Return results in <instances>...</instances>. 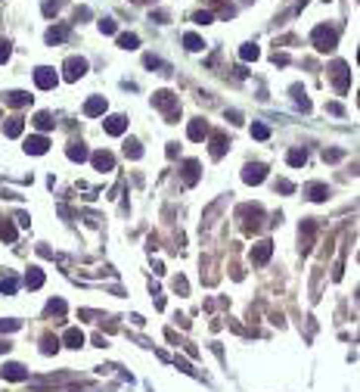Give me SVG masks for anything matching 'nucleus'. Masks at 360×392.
I'll use <instances>...</instances> for the list:
<instances>
[{"instance_id": "obj_4", "label": "nucleus", "mask_w": 360, "mask_h": 392, "mask_svg": "<svg viewBox=\"0 0 360 392\" xmlns=\"http://www.w3.org/2000/svg\"><path fill=\"white\" fill-rule=\"evenodd\" d=\"M62 68H65V81H78V78H84V72H87V60L84 56H68Z\"/></svg>"}, {"instance_id": "obj_40", "label": "nucleus", "mask_w": 360, "mask_h": 392, "mask_svg": "<svg viewBox=\"0 0 360 392\" xmlns=\"http://www.w3.org/2000/svg\"><path fill=\"white\" fill-rule=\"evenodd\" d=\"M9 60V41L6 38H0V65H3Z\"/></svg>"}, {"instance_id": "obj_48", "label": "nucleus", "mask_w": 360, "mask_h": 392, "mask_svg": "<svg viewBox=\"0 0 360 392\" xmlns=\"http://www.w3.org/2000/svg\"><path fill=\"white\" fill-rule=\"evenodd\" d=\"M273 63H276V65H286V63H289V56H286V53H280V56H273Z\"/></svg>"}, {"instance_id": "obj_24", "label": "nucleus", "mask_w": 360, "mask_h": 392, "mask_svg": "<svg viewBox=\"0 0 360 392\" xmlns=\"http://www.w3.org/2000/svg\"><path fill=\"white\" fill-rule=\"evenodd\" d=\"M16 227H13V221H0V240H6V243H16Z\"/></svg>"}, {"instance_id": "obj_8", "label": "nucleus", "mask_w": 360, "mask_h": 392, "mask_svg": "<svg viewBox=\"0 0 360 392\" xmlns=\"http://www.w3.org/2000/svg\"><path fill=\"white\" fill-rule=\"evenodd\" d=\"M90 159H94V168H97V171H112V168H115V156L106 153V149H97Z\"/></svg>"}, {"instance_id": "obj_18", "label": "nucleus", "mask_w": 360, "mask_h": 392, "mask_svg": "<svg viewBox=\"0 0 360 392\" xmlns=\"http://www.w3.org/2000/svg\"><path fill=\"white\" fill-rule=\"evenodd\" d=\"M68 31H72L68 25H53V28L47 31V44H62V41L68 38Z\"/></svg>"}, {"instance_id": "obj_25", "label": "nucleus", "mask_w": 360, "mask_h": 392, "mask_svg": "<svg viewBox=\"0 0 360 392\" xmlns=\"http://www.w3.org/2000/svg\"><path fill=\"white\" fill-rule=\"evenodd\" d=\"M34 128L50 131V128H53V115H50V112H38V115H34Z\"/></svg>"}, {"instance_id": "obj_17", "label": "nucleus", "mask_w": 360, "mask_h": 392, "mask_svg": "<svg viewBox=\"0 0 360 392\" xmlns=\"http://www.w3.org/2000/svg\"><path fill=\"white\" fill-rule=\"evenodd\" d=\"M25 286H28V290H41V286H44V271H41V268H28Z\"/></svg>"}, {"instance_id": "obj_50", "label": "nucleus", "mask_w": 360, "mask_h": 392, "mask_svg": "<svg viewBox=\"0 0 360 392\" xmlns=\"http://www.w3.org/2000/svg\"><path fill=\"white\" fill-rule=\"evenodd\" d=\"M9 349H13V345H9V342H6V339H3V342H0V355H6V352H9Z\"/></svg>"}, {"instance_id": "obj_36", "label": "nucleus", "mask_w": 360, "mask_h": 392, "mask_svg": "<svg viewBox=\"0 0 360 392\" xmlns=\"http://www.w3.org/2000/svg\"><path fill=\"white\" fill-rule=\"evenodd\" d=\"M22 324L19 321H13V318H6V321H0V333H13V330H19Z\"/></svg>"}, {"instance_id": "obj_38", "label": "nucleus", "mask_w": 360, "mask_h": 392, "mask_svg": "<svg viewBox=\"0 0 360 392\" xmlns=\"http://www.w3.org/2000/svg\"><path fill=\"white\" fill-rule=\"evenodd\" d=\"M90 16H94V13H90V6H78L75 9V22H87Z\"/></svg>"}, {"instance_id": "obj_15", "label": "nucleus", "mask_w": 360, "mask_h": 392, "mask_svg": "<svg viewBox=\"0 0 360 392\" xmlns=\"http://www.w3.org/2000/svg\"><path fill=\"white\" fill-rule=\"evenodd\" d=\"M227 146H230V140H227V137L220 134V131H214V134H211V156L220 159V156L227 153Z\"/></svg>"}, {"instance_id": "obj_44", "label": "nucleus", "mask_w": 360, "mask_h": 392, "mask_svg": "<svg viewBox=\"0 0 360 392\" xmlns=\"http://www.w3.org/2000/svg\"><path fill=\"white\" fill-rule=\"evenodd\" d=\"M143 63H146V68H158V65H161V60H158V56H146Z\"/></svg>"}, {"instance_id": "obj_35", "label": "nucleus", "mask_w": 360, "mask_h": 392, "mask_svg": "<svg viewBox=\"0 0 360 392\" xmlns=\"http://www.w3.org/2000/svg\"><path fill=\"white\" fill-rule=\"evenodd\" d=\"M239 56H242V60H258V56H261V50L255 47V44H246V47L239 50Z\"/></svg>"}, {"instance_id": "obj_31", "label": "nucleus", "mask_w": 360, "mask_h": 392, "mask_svg": "<svg viewBox=\"0 0 360 392\" xmlns=\"http://www.w3.org/2000/svg\"><path fill=\"white\" fill-rule=\"evenodd\" d=\"M124 153L131 156V159H140V156H143V146H140V140H127V143H124Z\"/></svg>"}, {"instance_id": "obj_30", "label": "nucleus", "mask_w": 360, "mask_h": 392, "mask_svg": "<svg viewBox=\"0 0 360 392\" xmlns=\"http://www.w3.org/2000/svg\"><path fill=\"white\" fill-rule=\"evenodd\" d=\"M252 137H255V140H267V137H270V128L261 125V122H255L252 125Z\"/></svg>"}, {"instance_id": "obj_16", "label": "nucleus", "mask_w": 360, "mask_h": 392, "mask_svg": "<svg viewBox=\"0 0 360 392\" xmlns=\"http://www.w3.org/2000/svg\"><path fill=\"white\" fill-rule=\"evenodd\" d=\"M22 131H25V119H22V115H13V119L3 125V134L6 137H19Z\"/></svg>"}, {"instance_id": "obj_37", "label": "nucleus", "mask_w": 360, "mask_h": 392, "mask_svg": "<svg viewBox=\"0 0 360 392\" xmlns=\"http://www.w3.org/2000/svg\"><path fill=\"white\" fill-rule=\"evenodd\" d=\"M59 3L62 0H47V3H44V16H56L59 13Z\"/></svg>"}, {"instance_id": "obj_22", "label": "nucleus", "mask_w": 360, "mask_h": 392, "mask_svg": "<svg viewBox=\"0 0 360 392\" xmlns=\"http://www.w3.org/2000/svg\"><path fill=\"white\" fill-rule=\"evenodd\" d=\"M65 345H68V349H81V345H84V333H81V330H65Z\"/></svg>"}, {"instance_id": "obj_13", "label": "nucleus", "mask_w": 360, "mask_h": 392, "mask_svg": "<svg viewBox=\"0 0 360 392\" xmlns=\"http://www.w3.org/2000/svg\"><path fill=\"white\" fill-rule=\"evenodd\" d=\"M103 112H106V97H90L84 103V115H90V119H97Z\"/></svg>"}, {"instance_id": "obj_41", "label": "nucleus", "mask_w": 360, "mask_h": 392, "mask_svg": "<svg viewBox=\"0 0 360 392\" xmlns=\"http://www.w3.org/2000/svg\"><path fill=\"white\" fill-rule=\"evenodd\" d=\"M342 156H345L342 149H326V153H323V159H326V162H339Z\"/></svg>"}, {"instance_id": "obj_14", "label": "nucleus", "mask_w": 360, "mask_h": 392, "mask_svg": "<svg viewBox=\"0 0 360 392\" xmlns=\"http://www.w3.org/2000/svg\"><path fill=\"white\" fill-rule=\"evenodd\" d=\"M305 193H308V199H313V202H323L329 196V187L326 184H308L305 187Z\"/></svg>"}, {"instance_id": "obj_11", "label": "nucleus", "mask_w": 360, "mask_h": 392, "mask_svg": "<svg viewBox=\"0 0 360 392\" xmlns=\"http://www.w3.org/2000/svg\"><path fill=\"white\" fill-rule=\"evenodd\" d=\"M103 128H106L109 134L118 137V134H124V131H127V119H124V115H109V119L103 122Z\"/></svg>"}, {"instance_id": "obj_27", "label": "nucleus", "mask_w": 360, "mask_h": 392, "mask_svg": "<svg viewBox=\"0 0 360 392\" xmlns=\"http://www.w3.org/2000/svg\"><path fill=\"white\" fill-rule=\"evenodd\" d=\"M68 159H72V162H84V159H87L84 143H72V146H68Z\"/></svg>"}, {"instance_id": "obj_42", "label": "nucleus", "mask_w": 360, "mask_h": 392, "mask_svg": "<svg viewBox=\"0 0 360 392\" xmlns=\"http://www.w3.org/2000/svg\"><path fill=\"white\" fill-rule=\"evenodd\" d=\"M193 22H199V25H208V22H211V13H208V9H202V13H196V16H193Z\"/></svg>"}, {"instance_id": "obj_19", "label": "nucleus", "mask_w": 360, "mask_h": 392, "mask_svg": "<svg viewBox=\"0 0 360 392\" xmlns=\"http://www.w3.org/2000/svg\"><path fill=\"white\" fill-rule=\"evenodd\" d=\"M313 230H317V224H313V221H305V224H301V234H305V237H301V252H310Z\"/></svg>"}, {"instance_id": "obj_43", "label": "nucleus", "mask_w": 360, "mask_h": 392, "mask_svg": "<svg viewBox=\"0 0 360 392\" xmlns=\"http://www.w3.org/2000/svg\"><path fill=\"white\" fill-rule=\"evenodd\" d=\"M227 119H230V122H233V125H242V112H236V109H230V112H227Z\"/></svg>"}, {"instance_id": "obj_26", "label": "nucleus", "mask_w": 360, "mask_h": 392, "mask_svg": "<svg viewBox=\"0 0 360 392\" xmlns=\"http://www.w3.org/2000/svg\"><path fill=\"white\" fill-rule=\"evenodd\" d=\"M118 47H124V50H137V47H140V38H137V34H118Z\"/></svg>"}, {"instance_id": "obj_49", "label": "nucleus", "mask_w": 360, "mask_h": 392, "mask_svg": "<svg viewBox=\"0 0 360 392\" xmlns=\"http://www.w3.org/2000/svg\"><path fill=\"white\" fill-rule=\"evenodd\" d=\"M153 19H155V22H168V13H165V9H158V13H155Z\"/></svg>"}, {"instance_id": "obj_5", "label": "nucleus", "mask_w": 360, "mask_h": 392, "mask_svg": "<svg viewBox=\"0 0 360 392\" xmlns=\"http://www.w3.org/2000/svg\"><path fill=\"white\" fill-rule=\"evenodd\" d=\"M56 81H59V75H56L50 65H38V68H34V84H38L41 90H53Z\"/></svg>"}, {"instance_id": "obj_47", "label": "nucleus", "mask_w": 360, "mask_h": 392, "mask_svg": "<svg viewBox=\"0 0 360 392\" xmlns=\"http://www.w3.org/2000/svg\"><path fill=\"white\" fill-rule=\"evenodd\" d=\"M174 290H180V293H187V280H183V277H177V280H174Z\"/></svg>"}, {"instance_id": "obj_46", "label": "nucleus", "mask_w": 360, "mask_h": 392, "mask_svg": "<svg viewBox=\"0 0 360 392\" xmlns=\"http://www.w3.org/2000/svg\"><path fill=\"white\" fill-rule=\"evenodd\" d=\"M276 187H280V193H292V190H295L289 181H276Z\"/></svg>"}, {"instance_id": "obj_29", "label": "nucleus", "mask_w": 360, "mask_h": 392, "mask_svg": "<svg viewBox=\"0 0 360 392\" xmlns=\"http://www.w3.org/2000/svg\"><path fill=\"white\" fill-rule=\"evenodd\" d=\"M305 162H308V153H305V149H289V165H292V168L305 165Z\"/></svg>"}, {"instance_id": "obj_21", "label": "nucleus", "mask_w": 360, "mask_h": 392, "mask_svg": "<svg viewBox=\"0 0 360 392\" xmlns=\"http://www.w3.org/2000/svg\"><path fill=\"white\" fill-rule=\"evenodd\" d=\"M6 103H9V106H16V109H22V106H28V103H31V97L25 94V90H13V94H6Z\"/></svg>"}, {"instance_id": "obj_10", "label": "nucleus", "mask_w": 360, "mask_h": 392, "mask_svg": "<svg viewBox=\"0 0 360 392\" xmlns=\"http://www.w3.org/2000/svg\"><path fill=\"white\" fill-rule=\"evenodd\" d=\"M187 134H190V140H196V143L205 140V137H208V122L205 119H193L190 128H187Z\"/></svg>"}, {"instance_id": "obj_2", "label": "nucleus", "mask_w": 360, "mask_h": 392, "mask_svg": "<svg viewBox=\"0 0 360 392\" xmlns=\"http://www.w3.org/2000/svg\"><path fill=\"white\" fill-rule=\"evenodd\" d=\"M153 106H158L161 112H165L168 122H177L180 119V103H177V97H174L171 90H158V94L153 97Z\"/></svg>"}, {"instance_id": "obj_20", "label": "nucleus", "mask_w": 360, "mask_h": 392, "mask_svg": "<svg viewBox=\"0 0 360 392\" xmlns=\"http://www.w3.org/2000/svg\"><path fill=\"white\" fill-rule=\"evenodd\" d=\"M183 47H187V50H193V53H199V50H205V41L199 38V34L187 31V34H183Z\"/></svg>"}, {"instance_id": "obj_1", "label": "nucleus", "mask_w": 360, "mask_h": 392, "mask_svg": "<svg viewBox=\"0 0 360 392\" xmlns=\"http://www.w3.org/2000/svg\"><path fill=\"white\" fill-rule=\"evenodd\" d=\"M310 41H313V47H317L320 53H332L335 44H339V31H335L332 25H317L313 34H310Z\"/></svg>"}, {"instance_id": "obj_32", "label": "nucleus", "mask_w": 360, "mask_h": 392, "mask_svg": "<svg viewBox=\"0 0 360 392\" xmlns=\"http://www.w3.org/2000/svg\"><path fill=\"white\" fill-rule=\"evenodd\" d=\"M47 315L62 318V315H65V302H62V299H50V305H47Z\"/></svg>"}, {"instance_id": "obj_3", "label": "nucleus", "mask_w": 360, "mask_h": 392, "mask_svg": "<svg viewBox=\"0 0 360 392\" xmlns=\"http://www.w3.org/2000/svg\"><path fill=\"white\" fill-rule=\"evenodd\" d=\"M329 75H332V81H335V90L339 94H348V87H351V72H348V63H332L329 68Z\"/></svg>"}, {"instance_id": "obj_45", "label": "nucleus", "mask_w": 360, "mask_h": 392, "mask_svg": "<svg viewBox=\"0 0 360 392\" xmlns=\"http://www.w3.org/2000/svg\"><path fill=\"white\" fill-rule=\"evenodd\" d=\"M332 115H345V106H342V103H329V106H326Z\"/></svg>"}, {"instance_id": "obj_34", "label": "nucleus", "mask_w": 360, "mask_h": 392, "mask_svg": "<svg viewBox=\"0 0 360 392\" xmlns=\"http://www.w3.org/2000/svg\"><path fill=\"white\" fill-rule=\"evenodd\" d=\"M292 94H295V103H298V106L305 109V112H310V100L305 97V90H301V87H292Z\"/></svg>"}, {"instance_id": "obj_12", "label": "nucleus", "mask_w": 360, "mask_h": 392, "mask_svg": "<svg viewBox=\"0 0 360 392\" xmlns=\"http://www.w3.org/2000/svg\"><path fill=\"white\" fill-rule=\"evenodd\" d=\"M25 149H28L31 156H44V153L50 149V140H47V137H28V140H25Z\"/></svg>"}, {"instance_id": "obj_6", "label": "nucleus", "mask_w": 360, "mask_h": 392, "mask_svg": "<svg viewBox=\"0 0 360 392\" xmlns=\"http://www.w3.org/2000/svg\"><path fill=\"white\" fill-rule=\"evenodd\" d=\"M270 256H273V243H270V240H261V243L252 246V261L255 264H267Z\"/></svg>"}, {"instance_id": "obj_39", "label": "nucleus", "mask_w": 360, "mask_h": 392, "mask_svg": "<svg viewBox=\"0 0 360 392\" xmlns=\"http://www.w3.org/2000/svg\"><path fill=\"white\" fill-rule=\"evenodd\" d=\"M115 28H118V25H115V19H103L100 22V31L103 34H115Z\"/></svg>"}, {"instance_id": "obj_23", "label": "nucleus", "mask_w": 360, "mask_h": 392, "mask_svg": "<svg viewBox=\"0 0 360 392\" xmlns=\"http://www.w3.org/2000/svg\"><path fill=\"white\" fill-rule=\"evenodd\" d=\"M183 181H187V184L199 181V162H196V159H190V162L183 165Z\"/></svg>"}, {"instance_id": "obj_33", "label": "nucleus", "mask_w": 360, "mask_h": 392, "mask_svg": "<svg viewBox=\"0 0 360 392\" xmlns=\"http://www.w3.org/2000/svg\"><path fill=\"white\" fill-rule=\"evenodd\" d=\"M44 352H47V355H56V352H59V339L47 333V336H44Z\"/></svg>"}, {"instance_id": "obj_9", "label": "nucleus", "mask_w": 360, "mask_h": 392, "mask_svg": "<svg viewBox=\"0 0 360 392\" xmlns=\"http://www.w3.org/2000/svg\"><path fill=\"white\" fill-rule=\"evenodd\" d=\"M3 380H13V383H19V380H28V371L22 364H16V361H9V364H3Z\"/></svg>"}, {"instance_id": "obj_7", "label": "nucleus", "mask_w": 360, "mask_h": 392, "mask_svg": "<svg viewBox=\"0 0 360 392\" xmlns=\"http://www.w3.org/2000/svg\"><path fill=\"white\" fill-rule=\"evenodd\" d=\"M264 178H267V165H261V162L246 165V171H242V181L246 184H261Z\"/></svg>"}, {"instance_id": "obj_28", "label": "nucleus", "mask_w": 360, "mask_h": 392, "mask_svg": "<svg viewBox=\"0 0 360 392\" xmlns=\"http://www.w3.org/2000/svg\"><path fill=\"white\" fill-rule=\"evenodd\" d=\"M19 290V280L13 277V274H9V277H3V280H0V293H3V296H13Z\"/></svg>"}]
</instances>
